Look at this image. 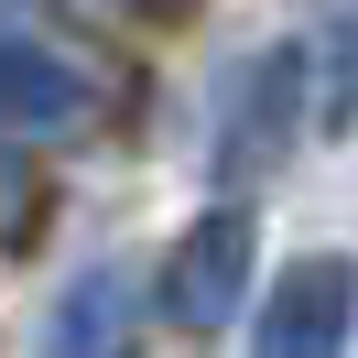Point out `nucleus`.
<instances>
[{"label": "nucleus", "instance_id": "1", "mask_svg": "<svg viewBox=\"0 0 358 358\" xmlns=\"http://www.w3.org/2000/svg\"><path fill=\"white\" fill-rule=\"evenodd\" d=\"M336 326H348V282L336 271H304L293 282V315H271L261 358H336Z\"/></svg>", "mask_w": 358, "mask_h": 358}]
</instances>
